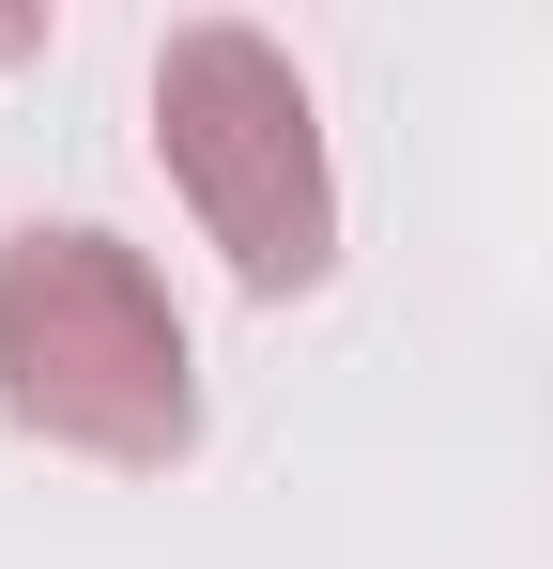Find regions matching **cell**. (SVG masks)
<instances>
[{"label":"cell","mask_w":553,"mask_h":569,"mask_svg":"<svg viewBox=\"0 0 553 569\" xmlns=\"http://www.w3.org/2000/svg\"><path fill=\"white\" fill-rule=\"evenodd\" d=\"M0 416L62 462H108V477H170L200 447L184 308L123 231H92V216L0 231Z\"/></svg>","instance_id":"6da1fadb"},{"label":"cell","mask_w":553,"mask_h":569,"mask_svg":"<svg viewBox=\"0 0 553 569\" xmlns=\"http://www.w3.org/2000/svg\"><path fill=\"white\" fill-rule=\"evenodd\" d=\"M154 170L200 216V247L231 278L292 308V292L339 278V170H323V108H308V62L247 31V16H184L154 47Z\"/></svg>","instance_id":"7a4b0ae2"}]
</instances>
